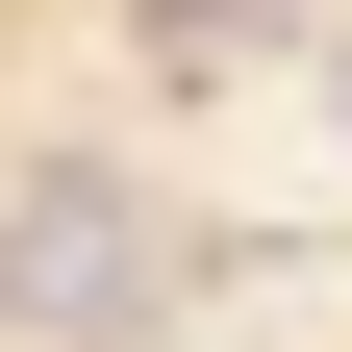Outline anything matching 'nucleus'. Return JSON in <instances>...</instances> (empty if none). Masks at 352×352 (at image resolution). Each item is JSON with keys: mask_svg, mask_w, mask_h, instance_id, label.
<instances>
[{"mask_svg": "<svg viewBox=\"0 0 352 352\" xmlns=\"http://www.w3.org/2000/svg\"><path fill=\"white\" fill-rule=\"evenodd\" d=\"M277 25H302V0H151V51H176V76H227V51H277Z\"/></svg>", "mask_w": 352, "mask_h": 352, "instance_id": "f03ea898", "label": "nucleus"}, {"mask_svg": "<svg viewBox=\"0 0 352 352\" xmlns=\"http://www.w3.org/2000/svg\"><path fill=\"white\" fill-rule=\"evenodd\" d=\"M0 327H151V201L126 176H25L0 201Z\"/></svg>", "mask_w": 352, "mask_h": 352, "instance_id": "f257e3e1", "label": "nucleus"}]
</instances>
